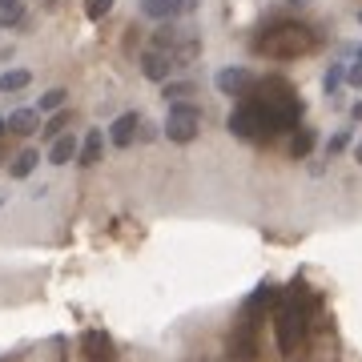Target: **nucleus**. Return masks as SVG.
<instances>
[{"label": "nucleus", "mask_w": 362, "mask_h": 362, "mask_svg": "<svg viewBox=\"0 0 362 362\" xmlns=\"http://www.w3.org/2000/svg\"><path fill=\"white\" fill-rule=\"evenodd\" d=\"M109 8H113V0H89V16H93V21L109 16Z\"/></svg>", "instance_id": "22"}, {"label": "nucleus", "mask_w": 362, "mask_h": 362, "mask_svg": "<svg viewBox=\"0 0 362 362\" xmlns=\"http://www.w3.org/2000/svg\"><path fill=\"white\" fill-rule=\"evenodd\" d=\"M65 97H69L65 89H49L37 101V113H61V109H65Z\"/></svg>", "instance_id": "19"}, {"label": "nucleus", "mask_w": 362, "mask_h": 362, "mask_svg": "<svg viewBox=\"0 0 362 362\" xmlns=\"http://www.w3.org/2000/svg\"><path fill=\"white\" fill-rule=\"evenodd\" d=\"M101 153H105V133L101 129H89L85 133V141H81V165H97L101 161Z\"/></svg>", "instance_id": "10"}, {"label": "nucleus", "mask_w": 362, "mask_h": 362, "mask_svg": "<svg viewBox=\"0 0 362 362\" xmlns=\"http://www.w3.org/2000/svg\"><path fill=\"white\" fill-rule=\"evenodd\" d=\"M21 13V0H0V16H13Z\"/></svg>", "instance_id": "24"}, {"label": "nucleus", "mask_w": 362, "mask_h": 362, "mask_svg": "<svg viewBox=\"0 0 362 362\" xmlns=\"http://www.w3.org/2000/svg\"><path fill=\"white\" fill-rule=\"evenodd\" d=\"M65 125H69V113L61 109V113H52V117H49V125H45L40 133H45V137H49V145H52L57 137H65Z\"/></svg>", "instance_id": "20"}, {"label": "nucleus", "mask_w": 362, "mask_h": 362, "mask_svg": "<svg viewBox=\"0 0 362 362\" xmlns=\"http://www.w3.org/2000/svg\"><path fill=\"white\" fill-rule=\"evenodd\" d=\"M161 97H165L169 105L185 101V97H194V81H165V89H161Z\"/></svg>", "instance_id": "18"}, {"label": "nucleus", "mask_w": 362, "mask_h": 362, "mask_svg": "<svg viewBox=\"0 0 362 362\" xmlns=\"http://www.w3.org/2000/svg\"><path fill=\"white\" fill-rule=\"evenodd\" d=\"M197 52H202V37H197V33H185V37H181V45L173 49V61H177V65H189Z\"/></svg>", "instance_id": "15"}, {"label": "nucleus", "mask_w": 362, "mask_h": 362, "mask_svg": "<svg viewBox=\"0 0 362 362\" xmlns=\"http://www.w3.org/2000/svg\"><path fill=\"white\" fill-rule=\"evenodd\" d=\"M286 4H294V8H302V4H310V0H286Z\"/></svg>", "instance_id": "27"}, {"label": "nucleus", "mask_w": 362, "mask_h": 362, "mask_svg": "<svg viewBox=\"0 0 362 362\" xmlns=\"http://www.w3.org/2000/svg\"><path fill=\"white\" fill-rule=\"evenodd\" d=\"M173 69H177V61H173L169 52H161V49H145V52H141V77H145V81L165 85Z\"/></svg>", "instance_id": "6"}, {"label": "nucleus", "mask_w": 362, "mask_h": 362, "mask_svg": "<svg viewBox=\"0 0 362 362\" xmlns=\"http://www.w3.org/2000/svg\"><path fill=\"white\" fill-rule=\"evenodd\" d=\"M346 145H350V129H338L334 137H330V141H326V157L342 153V149H346Z\"/></svg>", "instance_id": "21"}, {"label": "nucleus", "mask_w": 362, "mask_h": 362, "mask_svg": "<svg viewBox=\"0 0 362 362\" xmlns=\"http://www.w3.org/2000/svg\"><path fill=\"white\" fill-rule=\"evenodd\" d=\"M318 49V37L314 28L298 25V21H282V25L262 28V37H254V52L270 57V61H290V57H302V52Z\"/></svg>", "instance_id": "3"}, {"label": "nucleus", "mask_w": 362, "mask_h": 362, "mask_svg": "<svg viewBox=\"0 0 362 362\" xmlns=\"http://www.w3.org/2000/svg\"><path fill=\"white\" fill-rule=\"evenodd\" d=\"M298 121H302V97L282 77H266L254 81V89L233 105L226 125L242 141H270L278 133L298 129Z\"/></svg>", "instance_id": "1"}, {"label": "nucleus", "mask_w": 362, "mask_h": 362, "mask_svg": "<svg viewBox=\"0 0 362 362\" xmlns=\"http://www.w3.org/2000/svg\"><path fill=\"white\" fill-rule=\"evenodd\" d=\"M354 61H362V45H358V49H354Z\"/></svg>", "instance_id": "30"}, {"label": "nucleus", "mask_w": 362, "mask_h": 362, "mask_svg": "<svg viewBox=\"0 0 362 362\" xmlns=\"http://www.w3.org/2000/svg\"><path fill=\"white\" fill-rule=\"evenodd\" d=\"M137 133H141V117L137 113H121L113 125H109V141H113L117 149H125V145L137 141Z\"/></svg>", "instance_id": "8"}, {"label": "nucleus", "mask_w": 362, "mask_h": 362, "mask_svg": "<svg viewBox=\"0 0 362 362\" xmlns=\"http://www.w3.org/2000/svg\"><path fill=\"white\" fill-rule=\"evenodd\" d=\"M77 153H81V145H77V137H69V133L49 145V161H52V165H69Z\"/></svg>", "instance_id": "11"}, {"label": "nucleus", "mask_w": 362, "mask_h": 362, "mask_svg": "<svg viewBox=\"0 0 362 362\" xmlns=\"http://www.w3.org/2000/svg\"><path fill=\"white\" fill-rule=\"evenodd\" d=\"M346 85L362 89V61H350V65H346Z\"/></svg>", "instance_id": "23"}, {"label": "nucleus", "mask_w": 362, "mask_h": 362, "mask_svg": "<svg viewBox=\"0 0 362 362\" xmlns=\"http://www.w3.org/2000/svg\"><path fill=\"white\" fill-rule=\"evenodd\" d=\"M214 85H218L226 97H246V93L254 89V73H250L246 65H226L218 77H214Z\"/></svg>", "instance_id": "5"}, {"label": "nucleus", "mask_w": 362, "mask_h": 362, "mask_svg": "<svg viewBox=\"0 0 362 362\" xmlns=\"http://www.w3.org/2000/svg\"><path fill=\"white\" fill-rule=\"evenodd\" d=\"M85 362H117L113 358V342H109L101 330L85 334Z\"/></svg>", "instance_id": "9"}, {"label": "nucleus", "mask_w": 362, "mask_h": 362, "mask_svg": "<svg viewBox=\"0 0 362 362\" xmlns=\"http://www.w3.org/2000/svg\"><path fill=\"white\" fill-rule=\"evenodd\" d=\"M197 0H141V13L149 16V21H177L181 13H194Z\"/></svg>", "instance_id": "7"}, {"label": "nucleus", "mask_w": 362, "mask_h": 362, "mask_svg": "<svg viewBox=\"0 0 362 362\" xmlns=\"http://www.w3.org/2000/svg\"><path fill=\"white\" fill-rule=\"evenodd\" d=\"M37 165H40V153H37V149H21V153L13 157V165H8V173H13L16 181H25V177H28V173H33Z\"/></svg>", "instance_id": "14"}, {"label": "nucleus", "mask_w": 362, "mask_h": 362, "mask_svg": "<svg viewBox=\"0 0 362 362\" xmlns=\"http://www.w3.org/2000/svg\"><path fill=\"white\" fill-rule=\"evenodd\" d=\"M338 85H346V61H334V65L326 69V77H322L326 97H338Z\"/></svg>", "instance_id": "17"}, {"label": "nucleus", "mask_w": 362, "mask_h": 362, "mask_svg": "<svg viewBox=\"0 0 362 362\" xmlns=\"http://www.w3.org/2000/svg\"><path fill=\"white\" fill-rule=\"evenodd\" d=\"M28 81H33L28 69H8V73L0 77V93H21V89H28Z\"/></svg>", "instance_id": "16"}, {"label": "nucleus", "mask_w": 362, "mask_h": 362, "mask_svg": "<svg viewBox=\"0 0 362 362\" xmlns=\"http://www.w3.org/2000/svg\"><path fill=\"white\" fill-rule=\"evenodd\" d=\"M318 145V133L310 129V125H298L294 141H290V153H294V161H302V157H310V149Z\"/></svg>", "instance_id": "13"}, {"label": "nucleus", "mask_w": 362, "mask_h": 362, "mask_svg": "<svg viewBox=\"0 0 362 362\" xmlns=\"http://www.w3.org/2000/svg\"><path fill=\"white\" fill-rule=\"evenodd\" d=\"M0 161H4V149H0Z\"/></svg>", "instance_id": "31"}, {"label": "nucleus", "mask_w": 362, "mask_h": 362, "mask_svg": "<svg viewBox=\"0 0 362 362\" xmlns=\"http://www.w3.org/2000/svg\"><path fill=\"white\" fill-rule=\"evenodd\" d=\"M165 137L173 145H189L202 133V109L189 101H177V105H169V113H165Z\"/></svg>", "instance_id": "4"}, {"label": "nucleus", "mask_w": 362, "mask_h": 362, "mask_svg": "<svg viewBox=\"0 0 362 362\" xmlns=\"http://www.w3.org/2000/svg\"><path fill=\"white\" fill-rule=\"evenodd\" d=\"M4 133H8V121H4V117H0V137H4Z\"/></svg>", "instance_id": "28"}, {"label": "nucleus", "mask_w": 362, "mask_h": 362, "mask_svg": "<svg viewBox=\"0 0 362 362\" xmlns=\"http://www.w3.org/2000/svg\"><path fill=\"white\" fill-rule=\"evenodd\" d=\"M350 121H362V101L350 105Z\"/></svg>", "instance_id": "26"}, {"label": "nucleus", "mask_w": 362, "mask_h": 362, "mask_svg": "<svg viewBox=\"0 0 362 362\" xmlns=\"http://www.w3.org/2000/svg\"><path fill=\"white\" fill-rule=\"evenodd\" d=\"M354 157H358V165H362V141H358V145H354Z\"/></svg>", "instance_id": "29"}, {"label": "nucleus", "mask_w": 362, "mask_h": 362, "mask_svg": "<svg viewBox=\"0 0 362 362\" xmlns=\"http://www.w3.org/2000/svg\"><path fill=\"white\" fill-rule=\"evenodd\" d=\"M310 338V306L302 294H282L278 298V310H274V342L286 358L298 354Z\"/></svg>", "instance_id": "2"}, {"label": "nucleus", "mask_w": 362, "mask_h": 362, "mask_svg": "<svg viewBox=\"0 0 362 362\" xmlns=\"http://www.w3.org/2000/svg\"><path fill=\"white\" fill-rule=\"evenodd\" d=\"M40 129V113L37 109H16L13 117H8V133H21V137H28V133Z\"/></svg>", "instance_id": "12"}, {"label": "nucleus", "mask_w": 362, "mask_h": 362, "mask_svg": "<svg viewBox=\"0 0 362 362\" xmlns=\"http://www.w3.org/2000/svg\"><path fill=\"white\" fill-rule=\"evenodd\" d=\"M137 137H141V141H153V137H157V125H145V121H141V133H137Z\"/></svg>", "instance_id": "25"}]
</instances>
